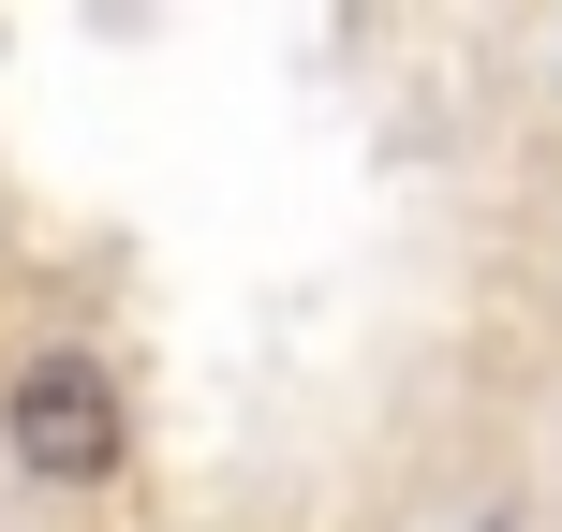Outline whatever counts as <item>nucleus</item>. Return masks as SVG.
<instances>
[{
  "label": "nucleus",
  "instance_id": "obj_1",
  "mask_svg": "<svg viewBox=\"0 0 562 532\" xmlns=\"http://www.w3.org/2000/svg\"><path fill=\"white\" fill-rule=\"evenodd\" d=\"M0 444H15V474H45V488H104L119 459H134V415H119L104 355L45 340V355L0 385Z\"/></svg>",
  "mask_w": 562,
  "mask_h": 532
}]
</instances>
